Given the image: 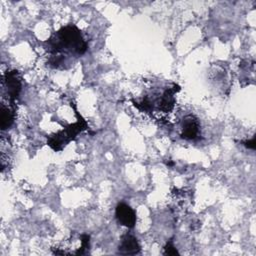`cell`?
Segmentation results:
<instances>
[{
  "instance_id": "1",
  "label": "cell",
  "mask_w": 256,
  "mask_h": 256,
  "mask_svg": "<svg viewBox=\"0 0 256 256\" xmlns=\"http://www.w3.org/2000/svg\"><path fill=\"white\" fill-rule=\"evenodd\" d=\"M45 43L47 44L46 49L50 55H63L64 52H68L73 55L81 56L88 48L80 29L74 24L61 27L49 39H47Z\"/></svg>"
},
{
  "instance_id": "2",
  "label": "cell",
  "mask_w": 256,
  "mask_h": 256,
  "mask_svg": "<svg viewBox=\"0 0 256 256\" xmlns=\"http://www.w3.org/2000/svg\"><path fill=\"white\" fill-rule=\"evenodd\" d=\"M70 104L76 115V122L68 124L63 128V130L47 136L48 146L56 152L61 151L70 141L74 140L79 133L88 129V123L78 112L75 103L71 101Z\"/></svg>"
},
{
  "instance_id": "3",
  "label": "cell",
  "mask_w": 256,
  "mask_h": 256,
  "mask_svg": "<svg viewBox=\"0 0 256 256\" xmlns=\"http://www.w3.org/2000/svg\"><path fill=\"white\" fill-rule=\"evenodd\" d=\"M4 83L7 89V94L10 102L12 105L14 104L15 100L18 99L22 83H21V77L19 76V73L17 70H7L4 74Z\"/></svg>"
},
{
  "instance_id": "4",
  "label": "cell",
  "mask_w": 256,
  "mask_h": 256,
  "mask_svg": "<svg viewBox=\"0 0 256 256\" xmlns=\"http://www.w3.org/2000/svg\"><path fill=\"white\" fill-rule=\"evenodd\" d=\"M115 217L117 221L127 228H133L136 224V212L126 203H118L115 208Z\"/></svg>"
},
{
  "instance_id": "5",
  "label": "cell",
  "mask_w": 256,
  "mask_h": 256,
  "mask_svg": "<svg viewBox=\"0 0 256 256\" xmlns=\"http://www.w3.org/2000/svg\"><path fill=\"white\" fill-rule=\"evenodd\" d=\"M200 131L198 119L194 115H187L182 121L181 137L186 140H194L197 138Z\"/></svg>"
},
{
  "instance_id": "6",
  "label": "cell",
  "mask_w": 256,
  "mask_h": 256,
  "mask_svg": "<svg viewBox=\"0 0 256 256\" xmlns=\"http://www.w3.org/2000/svg\"><path fill=\"white\" fill-rule=\"evenodd\" d=\"M141 251V247L137 238L129 233L124 234L121 237V241L118 247V253L123 255H136Z\"/></svg>"
},
{
  "instance_id": "7",
  "label": "cell",
  "mask_w": 256,
  "mask_h": 256,
  "mask_svg": "<svg viewBox=\"0 0 256 256\" xmlns=\"http://www.w3.org/2000/svg\"><path fill=\"white\" fill-rule=\"evenodd\" d=\"M180 90V86L177 84H173L172 87L167 88L164 93L162 94L161 98L159 99L158 105L159 109L163 112H170L173 110L176 99H175V94Z\"/></svg>"
},
{
  "instance_id": "8",
  "label": "cell",
  "mask_w": 256,
  "mask_h": 256,
  "mask_svg": "<svg viewBox=\"0 0 256 256\" xmlns=\"http://www.w3.org/2000/svg\"><path fill=\"white\" fill-rule=\"evenodd\" d=\"M15 112L14 109H11L4 104H2L1 108V129L4 131L8 129L14 122Z\"/></svg>"
},
{
  "instance_id": "9",
  "label": "cell",
  "mask_w": 256,
  "mask_h": 256,
  "mask_svg": "<svg viewBox=\"0 0 256 256\" xmlns=\"http://www.w3.org/2000/svg\"><path fill=\"white\" fill-rule=\"evenodd\" d=\"M134 106L136 108H138L139 110L143 111V112H151L153 110V105H152V102L150 101V99L148 97H144L143 100L141 102H136L134 100H132Z\"/></svg>"
},
{
  "instance_id": "10",
  "label": "cell",
  "mask_w": 256,
  "mask_h": 256,
  "mask_svg": "<svg viewBox=\"0 0 256 256\" xmlns=\"http://www.w3.org/2000/svg\"><path fill=\"white\" fill-rule=\"evenodd\" d=\"M81 239V247L75 252L76 255H82L85 253V250L89 248V243H90V236L88 234H82L80 236Z\"/></svg>"
},
{
  "instance_id": "11",
  "label": "cell",
  "mask_w": 256,
  "mask_h": 256,
  "mask_svg": "<svg viewBox=\"0 0 256 256\" xmlns=\"http://www.w3.org/2000/svg\"><path fill=\"white\" fill-rule=\"evenodd\" d=\"M164 254L165 255H179L178 250L175 248L173 241L169 240L164 246Z\"/></svg>"
},
{
  "instance_id": "12",
  "label": "cell",
  "mask_w": 256,
  "mask_h": 256,
  "mask_svg": "<svg viewBox=\"0 0 256 256\" xmlns=\"http://www.w3.org/2000/svg\"><path fill=\"white\" fill-rule=\"evenodd\" d=\"M255 139H256V136H253V138H252L251 140H245V141H241L240 143H241L242 145H244L246 148H249V149H252V150H254V149H255V145H256Z\"/></svg>"
},
{
  "instance_id": "13",
  "label": "cell",
  "mask_w": 256,
  "mask_h": 256,
  "mask_svg": "<svg viewBox=\"0 0 256 256\" xmlns=\"http://www.w3.org/2000/svg\"><path fill=\"white\" fill-rule=\"evenodd\" d=\"M166 164H167L168 166H173V165H174V162H167Z\"/></svg>"
}]
</instances>
